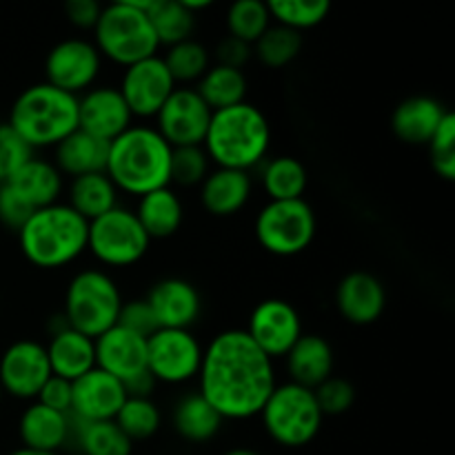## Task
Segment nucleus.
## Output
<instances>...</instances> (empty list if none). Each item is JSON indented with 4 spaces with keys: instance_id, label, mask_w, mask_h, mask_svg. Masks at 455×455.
I'll use <instances>...</instances> for the list:
<instances>
[{
    "instance_id": "nucleus-1",
    "label": "nucleus",
    "mask_w": 455,
    "mask_h": 455,
    "mask_svg": "<svg viewBox=\"0 0 455 455\" xmlns=\"http://www.w3.org/2000/svg\"><path fill=\"white\" fill-rule=\"evenodd\" d=\"M198 385V394L222 420H249L260 416L278 376L274 360L253 345L244 329H227L203 351Z\"/></svg>"
},
{
    "instance_id": "nucleus-2",
    "label": "nucleus",
    "mask_w": 455,
    "mask_h": 455,
    "mask_svg": "<svg viewBox=\"0 0 455 455\" xmlns=\"http://www.w3.org/2000/svg\"><path fill=\"white\" fill-rule=\"evenodd\" d=\"M173 147L151 124H132L109 142L105 173L120 194L145 196L172 187Z\"/></svg>"
},
{
    "instance_id": "nucleus-3",
    "label": "nucleus",
    "mask_w": 455,
    "mask_h": 455,
    "mask_svg": "<svg viewBox=\"0 0 455 455\" xmlns=\"http://www.w3.org/2000/svg\"><path fill=\"white\" fill-rule=\"evenodd\" d=\"M271 124L265 111L251 102L218 109L212 114L203 149L216 167L251 172L267 160Z\"/></svg>"
},
{
    "instance_id": "nucleus-4",
    "label": "nucleus",
    "mask_w": 455,
    "mask_h": 455,
    "mask_svg": "<svg viewBox=\"0 0 455 455\" xmlns=\"http://www.w3.org/2000/svg\"><path fill=\"white\" fill-rule=\"evenodd\" d=\"M27 260L38 269H60L87 251L89 222L67 203L49 204L16 231Z\"/></svg>"
},
{
    "instance_id": "nucleus-5",
    "label": "nucleus",
    "mask_w": 455,
    "mask_h": 455,
    "mask_svg": "<svg viewBox=\"0 0 455 455\" xmlns=\"http://www.w3.org/2000/svg\"><path fill=\"white\" fill-rule=\"evenodd\" d=\"M9 124L31 149H49L78 129V96L49 83L27 87L16 98Z\"/></svg>"
},
{
    "instance_id": "nucleus-6",
    "label": "nucleus",
    "mask_w": 455,
    "mask_h": 455,
    "mask_svg": "<svg viewBox=\"0 0 455 455\" xmlns=\"http://www.w3.org/2000/svg\"><path fill=\"white\" fill-rule=\"evenodd\" d=\"M93 44L102 60L129 67L138 60L156 56L160 49L149 16L133 0H118L105 4L93 27Z\"/></svg>"
},
{
    "instance_id": "nucleus-7",
    "label": "nucleus",
    "mask_w": 455,
    "mask_h": 455,
    "mask_svg": "<svg viewBox=\"0 0 455 455\" xmlns=\"http://www.w3.org/2000/svg\"><path fill=\"white\" fill-rule=\"evenodd\" d=\"M123 302L118 284L107 271L83 269L67 284L62 315L71 329L96 340L118 324Z\"/></svg>"
},
{
    "instance_id": "nucleus-8",
    "label": "nucleus",
    "mask_w": 455,
    "mask_h": 455,
    "mask_svg": "<svg viewBox=\"0 0 455 455\" xmlns=\"http://www.w3.org/2000/svg\"><path fill=\"white\" fill-rule=\"evenodd\" d=\"M260 418L269 438L289 449L314 443L324 420L314 389H307L296 382L275 385L262 407Z\"/></svg>"
},
{
    "instance_id": "nucleus-9",
    "label": "nucleus",
    "mask_w": 455,
    "mask_h": 455,
    "mask_svg": "<svg viewBox=\"0 0 455 455\" xmlns=\"http://www.w3.org/2000/svg\"><path fill=\"white\" fill-rule=\"evenodd\" d=\"M318 220L305 198L269 200L256 216V238L274 256H298L314 243Z\"/></svg>"
},
{
    "instance_id": "nucleus-10",
    "label": "nucleus",
    "mask_w": 455,
    "mask_h": 455,
    "mask_svg": "<svg viewBox=\"0 0 455 455\" xmlns=\"http://www.w3.org/2000/svg\"><path fill=\"white\" fill-rule=\"evenodd\" d=\"M149 235L133 209L116 207L89 222L87 251L105 267H132L149 251Z\"/></svg>"
},
{
    "instance_id": "nucleus-11",
    "label": "nucleus",
    "mask_w": 455,
    "mask_h": 455,
    "mask_svg": "<svg viewBox=\"0 0 455 455\" xmlns=\"http://www.w3.org/2000/svg\"><path fill=\"white\" fill-rule=\"evenodd\" d=\"M203 345L191 329H158L147 338V369L163 385L198 380Z\"/></svg>"
},
{
    "instance_id": "nucleus-12",
    "label": "nucleus",
    "mask_w": 455,
    "mask_h": 455,
    "mask_svg": "<svg viewBox=\"0 0 455 455\" xmlns=\"http://www.w3.org/2000/svg\"><path fill=\"white\" fill-rule=\"evenodd\" d=\"M102 71V56L87 38H67L53 44L44 60V83L80 96L96 87Z\"/></svg>"
},
{
    "instance_id": "nucleus-13",
    "label": "nucleus",
    "mask_w": 455,
    "mask_h": 455,
    "mask_svg": "<svg viewBox=\"0 0 455 455\" xmlns=\"http://www.w3.org/2000/svg\"><path fill=\"white\" fill-rule=\"evenodd\" d=\"M212 114L196 87H176L156 114V132L176 147H203Z\"/></svg>"
},
{
    "instance_id": "nucleus-14",
    "label": "nucleus",
    "mask_w": 455,
    "mask_h": 455,
    "mask_svg": "<svg viewBox=\"0 0 455 455\" xmlns=\"http://www.w3.org/2000/svg\"><path fill=\"white\" fill-rule=\"evenodd\" d=\"M176 87L163 56L156 53L124 67L118 92L123 93L133 118H156Z\"/></svg>"
},
{
    "instance_id": "nucleus-15",
    "label": "nucleus",
    "mask_w": 455,
    "mask_h": 455,
    "mask_svg": "<svg viewBox=\"0 0 455 455\" xmlns=\"http://www.w3.org/2000/svg\"><path fill=\"white\" fill-rule=\"evenodd\" d=\"M247 336L271 360L284 358L302 336V320L296 307L283 298H269L253 307Z\"/></svg>"
},
{
    "instance_id": "nucleus-16",
    "label": "nucleus",
    "mask_w": 455,
    "mask_h": 455,
    "mask_svg": "<svg viewBox=\"0 0 455 455\" xmlns=\"http://www.w3.org/2000/svg\"><path fill=\"white\" fill-rule=\"evenodd\" d=\"M49 378H52V367H49L47 349L40 342H12L0 355V387H3V394L34 403Z\"/></svg>"
},
{
    "instance_id": "nucleus-17",
    "label": "nucleus",
    "mask_w": 455,
    "mask_h": 455,
    "mask_svg": "<svg viewBox=\"0 0 455 455\" xmlns=\"http://www.w3.org/2000/svg\"><path fill=\"white\" fill-rule=\"evenodd\" d=\"M133 124V116L118 87L96 84L78 96V129L111 142Z\"/></svg>"
},
{
    "instance_id": "nucleus-18",
    "label": "nucleus",
    "mask_w": 455,
    "mask_h": 455,
    "mask_svg": "<svg viewBox=\"0 0 455 455\" xmlns=\"http://www.w3.org/2000/svg\"><path fill=\"white\" fill-rule=\"evenodd\" d=\"M74 400L69 416L78 422L114 420L127 400V389L120 380L93 367L76 382H71Z\"/></svg>"
},
{
    "instance_id": "nucleus-19",
    "label": "nucleus",
    "mask_w": 455,
    "mask_h": 455,
    "mask_svg": "<svg viewBox=\"0 0 455 455\" xmlns=\"http://www.w3.org/2000/svg\"><path fill=\"white\" fill-rule=\"evenodd\" d=\"M96 367L114 376L123 385L149 373L147 369V338L129 329L111 327L96 338Z\"/></svg>"
},
{
    "instance_id": "nucleus-20",
    "label": "nucleus",
    "mask_w": 455,
    "mask_h": 455,
    "mask_svg": "<svg viewBox=\"0 0 455 455\" xmlns=\"http://www.w3.org/2000/svg\"><path fill=\"white\" fill-rule=\"evenodd\" d=\"M145 300L158 329H191L203 311L198 289L185 278L158 280Z\"/></svg>"
},
{
    "instance_id": "nucleus-21",
    "label": "nucleus",
    "mask_w": 455,
    "mask_h": 455,
    "mask_svg": "<svg viewBox=\"0 0 455 455\" xmlns=\"http://www.w3.org/2000/svg\"><path fill=\"white\" fill-rule=\"evenodd\" d=\"M336 307L342 318L351 324H373L387 307L385 284L367 271L345 275L336 289Z\"/></svg>"
},
{
    "instance_id": "nucleus-22",
    "label": "nucleus",
    "mask_w": 455,
    "mask_h": 455,
    "mask_svg": "<svg viewBox=\"0 0 455 455\" xmlns=\"http://www.w3.org/2000/svg\"><path fill=\"white\" fill-rule=\"evenodd\" d=\"M4 187L13 191L31 212H38L49 204L60 203V196L65 191V176L58 172L52 160L34 156L12 178L4 180Z\"/></svg>"
},
{
    "instance_id": "nucleus-23",
    "label": "nucleus",
    "mask_w": 455,
    "mask_h": 455,
    "mask_svg": "<svg viewBox=\"0 0 455 455\" xmlns=\"http://www.w3.org/2000/svg\"><path fill=\"white\" fill-rule=\"evenodd\" d=\"M44 349H47L52 376L67 382H76L96 367V340L76 331L69 324L60 331L49 333Z\"/></svg>"
},
{
    "instance_id": "nucleus-24",
    "label": "nucleus",
    "mask_w": 455,
    "mask_h": 455,
    "mask_svg": "<svg viewBox=\"0 0 455 455\" xmlns=\"http://www.w3.org/2000/svg\"><path fill=\"white\" fill-rule=\"evenodd\" d=\"M251 194V173L238 169H212L200 185V203L216 218H229L243 212Z\"/></svg>"
},
{
    "instance_id": "nucleus-25",
    "label": "nucleus",
    "mask_w": 455,
    "mask_h": 455,
    "mask_svg": "<svg viewBox=\"0 0 455 455\" xmlns=\"http://www.w3.org/2000/svg\"><path fill=\"white\" fill-rule=\"evenodd\" d=\"M18 435L25 449L58 453L71 440V418L69 413L53 411L34 400L22 411Z\"/></svg>"
},
{
    "instance_id": "nucleus-26",
    "label": "nucleus",
    "mask_w": 455,
    "mask_h": 455,
    "mask_svg": "<svg viewBox=\"0 0 455 455\" xmlns=\"http://www.w3.org/2000/svg\"><path fill=\"white\" fill-rule=\"evenodd\" d=\"M333 349L327 338L318 333H302L300 340L284 355L289 382L315 389L333 376Z\"/></svg>"
},
{
    "instance_id": "nucleus-27",
    "label": "nucleus",
    "mask_w": 455,
    "mask_h": 455,
    "mask_svg": "<svg viewBox=\"0 0 455 455\" xmlns=\"http://www.w3.org/2000/svg\"><path fill=\"white\" fill-rule=\"evenodd\" d=\"M447 109L435 98L413 96L400 102L391 116L395 138L407 145H427L440 127Z\"/></svg>"
},
{
    "instance_id": "nucleus-28",
    "label": "nucleus",
    "mask_w": 455,
    "mask_h": 455,
    "mask_svg": "<svg viewBox=\"0 0 455 455\" xmlns=\"http://www.w3.org/2000/svg\"><path fill=\"white\" fill-rule=\"evenodd\" d=\"M109 142L76 129L60 145L53 147V164L62 176L78 178L87 173H100L107 167Z\"/></svg>"
},
{
    "instance_id": "nucleus-29",
    "label": "nucleus",
    "mask_w": 455,
    "mask_h": 455,
    "mask_svg": "<svg viewBox=\"0 0 455 455\" xmlns=\"http://www.w3.org/2000/svg\"><path fill=\"white\" fill-rule=\"evenodd\" d=\"M133 213L149 240H163L172 238L180 229L185 207H182L180 196L172 187H163V189L140 196Z\"/></svg>"
},
{
    "instance_id": "nucleus-30",
    "label": "nucleus",
    "mask_w": 455,
    "mask_h": 455,
    "mask_svg": "<svg viewBox=\"0 0 455 455\" xmlns=\"http://www.w3.org/2000/svg\"><path fill=\"white\" fill-rule=\"evenodd\" d=\"M67 196H69L67 204L87 222L105 216L120 203V191L116 189V185L105 172L71 178Z\"/></svg>"
},
{
    "instance_id": "nucleus-31",
    "label": "nucleus",
    "mask_w": 455,
    "mask_h": 455,
    "mask_svg": "<svg viewBox=\"0 0 455 455\" xmlns=\"http://www.w3.org/2000/svg\"><path fill=\"white\" fill-rule=\"evenodd\" d=\"M222 418L200 394L180 398L173 407V429L187 443H207L220 431Z\"/></svg>"
},
{
    "instance_id": "nucleus-32",
    "label": "nucleus",
    "mask_w": 455,
    "mask_h": 455,
    "mask_svg": "<svg viewBox=\"0 0 455 455\" xmlns=\"http://www.w3.org/2000/svg\"><path fill=\"white\" fill-rule=\"evenodd\" d=\"M260 182L269 200H298L307 191L309 176L293 156H274L260 164Z\"/></svg>"
},
{
    "instance_id": "nucleus-33",
    "label": "nucleus",
    "mask_w": 455,
    "mask_h": 455,
    "mask_svg": "<svg viewBox=\"0 0 455 455\" xmlns=\"http://www.w3.org/2000/svg\"><path fill=\"white\" fill-rule=\"evenodd\" d=\"M247 89L249 83L243 69H234V67L225 65H212L207 69V74L198 80L196 92H198L200 98L207 102L209 109L218 111L244 102Z\"/></svg>"
},
{
    "instance_id": "nucleus-34",
    "label": "nucleus",
    "mask_w": 455,
    "mask_h": 455,
    "mask_svg": "<svg viewBox=\"0 0 455 455\" xmlns=\"http://www.w3.org/2000/svg\"><path fill=\"white\" fill-rule=\"evenodd\" d=\"M71 438L83 455H132L133 449L132 440L118 429L114 420L78 422L71 418Z\"/></svg>"
},
{
    "instance_id": "nucleus-35",
    "label": "nucleus",
    "mask_w": 455,
    "mask_h": 455,
    "mask_svg": "<svg viewBox=\"0 0 455 455\" xmlns=\"http://www.w3.org/2000/svg\"><path fill=\"white\" fill-rule=\"evenodd\" d=\"M158 44L173 47V44L189 40L194 34L196 16L185 9L180 0H154L147 12Z\"/></svg>"
},
{
    "instance_id": "nucleus-36",
    "label": "nucleus",
    "mask_w": 455,
    "mask_h": 455,
    "mask_svg": "<svg viewBox=\"0 0 455 455\" xmlns=\"http://www.w3.org/2000/svg\"><path fill=\"white\" fill-rule=\"evenodd\" d=\"M163 60L172 74L173 83H180L182 87H187L191 83H198L207 74V69L212 67V53L203 43L189 38L173 44V47H167Z\"/></svg>"
},
{
    "instance_id": "nucleus-37",
    "label": "nucleus",
    "mask_w": 455,
    "mask_h": 455,
    "mask_svg": "<svg viewBox=\"0 0 455 455\" xmlns=\"http://www.w3.org/2000/svg\"><path fill=\"white\" fill-rule=\"evenodd\" d=\"M114 422L132 443H142L158 434L160 425H163V413L151 398L127 395Z\"/></svg>"
},
{
    "instance_id": "nucleus-38",
    "label": "nucleus",
    "mask_w": 455,
    "mask_h": 455,
    "mask_svg": "<svg viewBox=\"0 0 455 455\" xmlns=\"http://www.w3.org/2000/svg\"><path fill=\"white\" fill-rule=\"evenodd\" d=\"M251 49L253 56H256L262 65L271 67V69H280V67H287L289 62L296 60V56L302 49V36L283 25H271L269 29L253 43Z\"/></svg>"
},
{
    "instance_id": "nucleus-39",
    "label": "nucleus",
    "mask_w": 455,
    "mask_h": 455,
    "mask_svg": "<svg viewBox=\"0 0 455 455\" xmlns=\"http://www.w3.org/2000/svg\"><path fill=\"white\" fill-rule=\"evenodd\" d=\"M271 27V13L260 0H238L227 9V29L231 38L251 44Z\"/></svg>"
},
{
    "instance_id": "nucleus-40",
    "label": "nucleus",
    "mask_w": 455,
    "mask_h": 455,
    "mask_svg": "<svg viewBox=\"0 0 455 455\" xmlns=\"http://www.w3.org/2000/svg\"><path fill=\"white\" fill-rule=\"evenodd\" d=\"M271 20L300 34L302 29L320 25L329 13V3L324 0H271L267 3Z\"/></svg>"
},
{
    "instance_id": "nucleus-41",
    "label": "nucleus",
    "mask_w": 455,
    "mask_h": 455,
    "mask_svg": "<svg viewBox=\"0 0 455 455\" xmlns=\"http://www.w3.org/2000/svg\"><path fill=\"white\" fill-rule=\"evenodd\" d=\"M212 172V160L203 147H176L172 151V185L200 187Z\"/></svg>"
},
{
    "instance_id": "nucleus-42",
    "label": "nucleus",
    "mask_w": 455,
    "mask_h": 455,
    "mask_svg": "<svg viewBox=\"0 0 455 455\" xmlns=\"http://www.w3.org/2000/svg\"><path fill=\"white\" fill-rule=\"evenodd\" d=\"M427 147H429L431 164H434L435 173L451 182L455 178V116L451 111H447Z\"/></svg>"
},
{
    "instance_id": "nucleus-43",
    "label": "nucleus",
    "mask_w": 455,
    "mask_h": 455,
    "mask_svg": "<svg viewBox=\"0 0 455 455\" xmlns=\"http://www.w3.org/2000/svg\"><path fill=\"white\" fill-rule=\"evenodd\" d=\"M34 158V149L18 136L9 123H0V180L12 178L27 160Z\"/></svg>"
},
{
    "instance_id": "nucleus-44",
    "label": "nucleus",
    "mask_w": 455,
    "mask_h": 455,
    "mask_svg": "<svg viewBox=\"0 0 455 455\" xmlns=\"http://www.w3.org/2000/svg\"><path fill=\"white\" fill-rule=\"evenodd\" d=\"M323 416H342L355 403V389L345 378L331 376L314 389Z\"/></svg>"
},
{
    "instance_id": "nucleus-45",
    "label": "nucleus",
    "mask_w": 455,
    "mask_h": 455,
    "mask_svg": "<svg viewBox=\"0 0 455 455\" xmlns=\"http://www.w3.org/2000/svg\"><path fill=\"white\" fill-rule=\"evenodd\" d=\"M118 324L120 327L129 329V331L138 333L142 338H149L151 333L158 331V323L154 318V311L149 309L147 300H129L123 302L120 307V315H118Z\"/></svg>"
},
{
    "instance_id": "nucleus-46",
    "label": "nucleus",
    "mask_w": 455,
    "mask_h": 455,
    "mask_svg": "<svg viewBox=\"0 0 455 455\" xmlns=\"http://www.w3.org/2000/svg\"><path fill=\"white\" fill-rule=\"evenodd\" d=\"M71 400H74V389H71V382L62 380V378L52 376L40 389L36 403L44 404V407L53 409V411L69 413L71 411Z\"/></svg>"
},
{
    "instance_id": "nucleus-47",
    "label": "nucleus",
    "mask_w": 455,
    "mask_h": 455,
    "mask_svg": "<svg viewBox=\"0 0 455 455\" xmlns=\"http://www.w3.org/2000/svg\"><path fill=\"white\" fill-rule=\"evenodd\" d=\"M31 209L18 198L13 191H9L7 187L3 185V194H0V222H3L7 229L18 231L31 216Z\"/></svg>"
},
{
    "instance_id": "nucleus-48",
    "label": "nucleus",
    "mask_w": 455,
    "mask_h": 455,
    "mask_svg": "<svg viewBox=\"0 0 455 455\" xmlns=\"http://www.w3.org/2000/svg\"><path fill=\"white\" fill-rule=\"evenodd\" d=\"M253 56L251 44L243 43L238 38H222L216 47V65H225V67H234V69H243Z\"/></svg>"
},
{
    "instance_id": "nucleus-49",
    "label": "nucleus",
    "mask_w": 455,
    "mask_h": 455,
    "mask_svg": "<svg viewBox=\"0 0 455 455\" xmlns=\"http://www.w3.org/2000/svg\"><path fill=\"white\" fill-rule=\"evenodd\" d=\"M102 4L96 0H69L65 4V13L69 18V22L80 29H93L100 18Z\"/></svg>"
},
{
    "instance_id": "nucleus-50",
    "label": "nucleus",
    "mask_w": 455,
    "mask_h": 455,
    "mask_svg": "<svg viewBox=\"0 0 455 455\" xmlns=\"http://www.w3.org/2000/svg\"><path fill=\"white\" fill-rule=\"evenodd\" d=\"M182 4H185V9L189 13H198V12H203V9H209V0H180Z\"/></svg>"
},
{
    "instance_id": "nucleus-51",
    "label": "nucleus",
    "mask_w": 455,
    "mask_h": 455,
    "mask_svg": "<svg viewBox=\"0 0 455 455\" xmlns=\"http://www.w3.org/2000/svg\"><path fill=\"white\" fill-rule=\"evenodd\" d=\"M9 455H58V453H47V451H34V449H16V451H12Z\"/></svg>"
},
{
    "instance_id": "nucleus-52",
    "label": "nucleus",
    "mask_w": 455,
    "mask_h": 455,
    "mask_svg": "<svg viewBox=\"0 0 455 455\" xmlns=\"http://www.w3.org/2000/svg\"><path fill=\"white\" fill-rule=\"evenodd\" d=\"M225 455H260V453L251 451V449H231V451H227Z\"/></svg>"
},
{
    "instance_id": "nucleus-53",
    "label": "nucleus",
    "mask_w": 455,
    "mask_h": 455,
    "mask_svg": "<svg viewBox=\"0 0 455 455\" xmlns=\"http://www.w3.org/2000/svg\"><path fill=\"white\" fill-rule=\"evenodd\" d=\"M3 395H4V394H3V387H0V403H3Z\"/></svg>"
},
{
    "instance_id": "nucleus-54",
    "label": "nucleus",
    "mask_w": 455,
    "mask_h": 455,
    "mask_svg": "<svg viewBox=\"0 0 455 455\" xmlns=\"http://www.w3.org/2000/svg\"><path fill=\"white\" fill-rule=\"evenodd\" d=\"M3 185H4V182H3V180H0V194H3Z\"/></svg>"
}]
</instances>
